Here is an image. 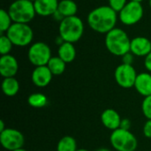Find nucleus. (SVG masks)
Listing matches in <instances>:
<instances>
[{
    "instance_id": "nucleus-1",
    "label": "nucleus",
    "mask_w": 151,
    "mask_h": 151,
    "mask_svg": "<svg viewBox=\"0 0 151 151\" xmlns=\"http://www.w3.org/2000/svg\"><path fill=\"white\" fill-rule=\"evenodd\" d=\"M119 13L109 5H101L89 12L87 17L88 27L95 32L107 34L116 27Z\"/></svg>"
},
{
    "instance_id": "nucleus-2",
    "label": "nucleus",
    "mask_w": 151,
    "mask_h": 151,
    "mask_svg": "<svg viewBox=\"0 0 151 151\" xmlns=\"http://www.w3.org/2000/svg\"><path fill=\"white\" fill-rule=\"evenodd\" d=\"M104 43L111 54L122 57L130 51L131 39L126 31L119 27H115L105 35Z\"/></svg>"
},
{
    "instance_id": "nucleus-3",
    "label": "nucleus",
    "mask_w": 151,
    "mask_h": 151,
    "mask_svg": "<svg viewBox=\"0 0 151 151\" xmlns=\"http://www.w3.org/2000/svg\"><path fill=\"white\" fill-rule=\"evenodd\" d=\"M84 29L83 20L80 17L77 15L67 17L59 22L58 35L65 42L75 43L82 37Z\"/></svg>"
},
{
    "instance_id": "nucleus-4",
    "label": "nucleus",
    "mask_w": 151,
    "mask_h": 151,
    "mask_svg": "<svg viewBox=\"0 0 151 151\" xmlns=\"http://www.w3.org/2000/svg\"><path fill=\"white\" fill-rule=\"evenodd\" d=\"M7 11L13 23L28 24L36 15L34 2L30 0H14Z\"/></svg>"
},
{
    "instance_id": "nucleus-5",
    "label": "nucleus",
    "mask_w": 151,
    "mask_h": 151,
    "mask_svg": "<svg viewBox=\"0 0 151 151\" xmlns=\"http://www.w3.org/2000/svg\"><path fill=\"white\" fill-rule=\"evenodd\" d=\"M12 44L17 47H26L32 43L34 31L28 24L12 23L5 33Z\"/></svg>"
},
{
    "instance_id": "nucleus-6",
    "label": "nucleus",
    "mask_w": 151,
    "mask_h": 151,
    "mask_svg": "<svg viewBox=\"0 0 151 151\" xmlns=\"http://www.w3.org/2000/svg\"><path fill=\"white\" fill-rule=\"evenodd\" d=\"M110 142L117 151H134L138 146L136 137L129 130L118 128L112 131Z\"/></svg>"
},
{
    "instance_id": "nucleus-7",
    "label": "nucleus",
    "mask_w": 151,
    "mask_h": 151,
    "mask_svg": "<svg viewBox=\"0 0 151 151\" xmlns=\"http://www.w3.org/2000/svg\"><path fill=\"white\" fill-rule=\"evenodd\" d=\"M29 62L35 66L47 65L52 58L50 46L43 42H35L32 43L27 51Z\"/></svg>"
},
{
    "instance_id": "nucleus-8",
    "label": "nucleus",
    "mask_w": 151,
    "mask_h": 151,
    "mask_svg": "<svg viewBox=\"0 0 151 151\" xmlns=\"http://www.w3.org/2000/svg\"><path fill=\"white\" fill-rule=\"evenodd\" d=\"M144 9L142 3L128 1L124 8L119 12V19L126 26H133L142 20Z\"/></svg>"
},
{
    "instance_id": "nucleus-9",
    "label": "nucleus",
    "mask_w": 151,
    "mask_h": 151,
    "mask_svg": "<svg viewBox=\"0 0 151 151\" xmlns=\"http://www.w3.org/2000/svg\"><path fill=\"white\" fill-rule=\"evenodd\" d=\"M137 73L132 65L121 64L117 66L114 77L119 86L123 88H130L134 87V83L137 78Z\"/></svg>"
},
{
    "instance_id": "nucleus-10",
    "label": "nucleus",
    "mask_w": 151,
    "mask_h": 151,
    "mask_svg": "<svg viewBox=\"0 0 151 151\" xmlns=\"http://www.w3.org/2000/svg\"><path fill=\"white\" fill-rule=\"evenodd\" d=\"M0 142L4 149L12 151L23 147L25 143V138L19 130L13 128H5L0 133Z\"/></svg>"
},
{
    "instance_id": "nucleus-11",
    "label": "nucleus",
    "mask_w": 151,
    "mask_h": 151,
    "mask_svg": "<svg viewBox=\"0 0 151 151\" xmlns=\"http://www.w3.org/2000/svg\"><path fill=\"white\" fill-rule=\"evenodd\" d=\"M19 70V63L11 54L3 55L0 58V74L4 78L14 77Z\"/></svg>"
},
{
    "instance_id": "nucleus-12",
    "label": "nucleus",
    "mask_w": 151,
    "mask_h": 151,
    "mask_svg": "<svg viewBox=\"0 0 151 151\" xmlns=\"http://www.w3.org/2000/svg\"><path fill=\"white\" fill-rule=\"evenodd\" d=\"M53 74L49 69L47 65L42 66H35V68L32 72L31 80L34 85L39 88H44L48 86L51 80Z\"/></svg>"
},
{
    "instance_id": "nucleus-13",
    "label": "nucleus",
    "mask_w": 151,
    "mask_h": 151,
    "mask_svg": "<svg viewBox=\"0 0 151 151\" xmlns=\"http://www.w3.org/2000/svg\"><path fill=\"white\" fill-rule=\"evenodd\" d=\"M130 51L136 57H146L151 51V41L145 36L131 39Z\"/></svg>"
},
{
    "instance_id": "nucleus-14",
    "label": "nucleus",
    "mask_w": 151,
    "mask_h": 151,
    "mask_svg": "<svg viewBox=\"0 0 151 151\" xmlns=\"http://www.w3.org/2000/svg\"><path fill=\"white\" fill-rule=\"evenodd\" d=\"M58 0H35L34 2L36 15L41 17L52 16L58 8Z\"/></svg>"
},
{
    "instance_id": "nucleus-15",
    "label": "nucleus",
    "mask_w": 151,
    "mask_h": 151,
    "mask_svg": "<svg viewBox=\"0 0 151 151\" xmlns=\"http://www.w3.org/2000/svg\"><path fill=\"white\" fill-rule=\"evenodd\" d=\"M121 120L119 114L113 109H106L101 115V121L103 125L112 131L120 127Z\"/></svg>"
},
{
    "instance_id": "nucleus-16",
    "label": "nucleus",
    "mask_w": 151,
    "mask_h": 151,
    "mask_svg": "<svg viewBox=\"0 0 151 151\" xmlns=\"http://www.w3.org/2000/svg\"><path fill=\"white\" fill-rule=\"evenodd\" d=\"M134 88L136 91L144 97L151 96V74L149 73H142L137 75Z\"/></svg>"
},
{
    "instance_id": "nucleus-17",
    "label": "nucleus",
    "mask_w": 151,
    "mask_h": 151,
    "mask_svg": "<svg viewBox=\"0 0 151 151\" xmlns=\"http://www.w3.org/2000/svg\"><path fill=\"white\" fill-rule=\"evenodd\" d=\"M58 57L66 64L72 63L76 58V49L73 43L64 42L60 46H58Z\"/></svg>"
},
{
    "instance_id": "nucleus-18",
    "label": "nucleus",
    "mask_w": 151,
    "mask_h": 151,
    "mask_svg": "<svg viewBox=\"0 0 151 151\" xmlns=\"http://www.w3.org/2000/svg\"><path fill=\"white\" fill-rule=\"evenodd\" d=\"M58 11L64 18L76 16L78 12V5L73 0H60Z\"/></svg>"
},
{
    "instance_id": "nucleus-19",
    "label": "nucleus",
    "mask_w": 151,
    "mask_h": 151,
    "mask_svg": "<svg viewBox=\"0 0 151 151\" xmlns=\"http://www.w3.org/2000/svg\"><path fill=\"white\" fill-rule=\"evenodd\" d=\"M2 90L6 96H14L19 90V83L14 77L4 78L2 81Z\"/></svg>"
},
{
    "instance_id": "nucleus-20",
    "label": "nucleus",
    "mask_w": 151,
    "mask_h": 151,
    "mask_svg": "<svg viewBox=\"0 0 151 151\" xmlns=\"http://www.w3.org/2000/svg\"><path fill=\"white\" fill-rule=\"evenodd\" d=\"M47 66L49 67L53 75H61L65 71L66 63L62 60L58 56L52 57L47 64Z\"/></svg>"
},
{
    "instance_id": "nucleus-21",
    "label": "nucleus",
    "mask_w": 151,
    "mask_h": 151,
    "mask_svg": "<svg viewBox=\"0 0 151 151\" xmlns=\"http://www.w3.org/2000/svg\"><path fill=\"white\" fill-rule=\"evenodd\" d=\"M77 150L75 139L69 135L62 137L57 145V151H76Z\"/></svg>"
},
{
    "instance_id": "nucleus-22",
    "label": "nucleus",
    "mask_w": 151,
    "mask_h": 151,
    "mask_svg": "<svg viewBox=\"0 0 151 151\" xmlns=\"http://www.w3.org/2000/svg\"><path fill=\"white\" fill-rule=\"evenodd\" d=\"M27 103L31 107L42 108L48 104V98L42 93H33L28 96Z\"/></svg>"
},
{
    "instance_id": "nucleus-23",
    "label": "nucleus",
    "mask_w": 151,
    "mask_h": 151,
    "mask_svg": "<svg viewBox=\"0 0 151 151\" xmlns=\"http://www.w3.org/2000/svg\"><path fill=\"white\" fill-rule=\"evenodd\" d=\"M13 21L8 12V11L4 9L0 10V33L1 35H4L7 32V30L10 28V27L12 25Z\"/></svg>"
},
{
    "instance_id": "nucleus-24",
    "label": "nucleus",
    "mask_w": 151,
    "mask_h": 151,
    "mask_svg": "<svg viewBox=\"0 0 151 151\" xmlns=\"http://www.w3.org/2000/svg\"><path fill=\"white\" fill-rule=\"evenodd\" d=\"M12 42L11 40L7 37L5 34L0 35V54L1 56L3 55H7L10 54L12 49Z\"/></svg>"
},
{
    "instance_id": "nucleus-25",
    "label": "nucleus",
    "mask_w": 151,
    "mask_h": 151,
    "mask_svg": "<svg viewBox=\"0 0 151 151\" xmlns=\"http://www.w3.org/2000/svg\"><path fill=\"white\" fill-rule=\"evenodd\" d=\"M142 111L148 119H151V96L144 98L142 104Z\"/></svg>"
},
{
    "instance_id": "nucleus-26",
    "label": "nucleus",
    "mask_w": 151,
    "mask_h": 151,
    "mask_svg": "<svg viewBox=\"0 0 151 151\" xmlns=\"http://www.w3.org/2000/svg\"><path fill=\"white\" fill-rule=\"evenodd\" d=\"M109 6L116 11L118 13L124 8V6L127 4V0H108Z\"/></svg>"
},
{
    "instance_id": "nucleus-27",
    "label": "nucleus",
    "mask_w": 151,
    "mask_h": 151,
    "mask_svg": "<svg viewBox=\"0 0 151 151\" xmlns=\"http://www.w3.org/2000/svg\"><path fill=\"white\" fill-rule=\"evenodd\" d=\"M134 60V55L131 51H129V52L126 53L124 56H122V62H123L122 64L133 65Z\"/></svg>"
},
{
    "instance_id": "nucleus-28",
    "label": "nucleus",
    "mask_w": 151,
    "mask_h": 151,
    "mask_svg": "<svg viewBox=\"0 0 151 151\" xmlns=\"http://www.w3.org/2000/svg\"><path fill=\"white\" fill-rule=\"evenodd\" d=\"M143 134L145 137L151 139V119H148L143 127Z\"/></svg>"
},
{
    "instance_id": "nucleus-29",
    "label": "nucleus",
    "mask_w": 151,
    "mask_h": 151,
    "mask_svg": "<svg viewBox=\"0 0 151 151\" xmlns=\"http://www.w3.org/2000/svg\"><path fill=\"white\" fill-rule=\"evenodd\" d=\"M144 66L145 68L151 73V51L145 57L144 59Z\"/></svg>"
},
{
    "instance_id": "nucleus-30",
    "label": "nucleus",
    "mask_w": 151,
    "mask_h": 151,
    "mask_svg": "<svg viewBox=\"0 0 151 151\" xmlns=\"http://www.w3.org/2000/svg\"><path fill=\"white\" fill-rule=\"evenodd\" d=\"M131 127V122L129 119H124L121 120V123H120V127L119 128H122V129H125V130H129Z\"/></svg>"
},
{
    "instance_id": "nucleus-31",
    "label": "nucleus",
    "mask_w": 151,
    "mask_h": 151,
    "mask_svg": "<svg viewBox=\"0 0 151 151\" xmlns=\"http://www.w3.org/2000/svg\"><path fill=\"white\" fill-rule=\"evenodd\" d=\"M52 18L56 20V21H59V22H61L65 18L63 17V15L58 12V11H57L53 15H52Z\"/></svg>"
},
{
    "instance_id": "nucleus-32",
    "label": "nucleus",
    "mask_w": 151,
    "mask_h": 151,
    "mask_svg": "<svg viewBox=\"0 0 151 151\" xmlns=\"http://www.w3.org/2000/svg\"><path fill=\"white\" fill-rule=\"evenodd\" d=\"M4 129H5V127H4V122L3 120H0V133L3 132Z\"/></svg>"
},
{
    "instance_id": "nucleus-33",
    "label": "nucleus",
    "mask_w": 151,
    "mask_h": 151,
    "mask_svg": "<svg viewBox=\"0 0 151 151\" xmlns=\"http://www.w3.org/2000/svg\"><path fill=\"white\" fill-rule=\"evenodd\" d=\"M96 151H111V150H108V149H106V148H102V149L97 150Z\"/></svg>"
},
{
    "instance_id": "nucleus-34",
    "label": "nucleus",
    "mask_w": 151,
    "mask_h": 151,
    "mask_svg": "<svg viewBox=\"0 0 151 151\" xmlns=\"http://www.w3.org/2000/svg\"><path fill=\"white\" fill-rule=\"evenodd\" d=\"M12 151H27V150H24L23 148H20V149H18V150H12Z\"/></svg>"
},
{
    "instance_id": "nucleus-35",
    "label": "nucleus",
    "mask_w": 151,
    "mask_h": 151,
    "mask_svg": "<svg viewBox=\"0 0 151 151\" xmlns=\"http://www.w3.org/2000/svg\"><path fill=\"white\" fill-rule=\"evenodd\" d=\"M129 1H133V2H137V3H142L143 0H129Z\"/></svg>"
},
{
    "instance_id": "nucleus-36",
    "label": "nucleus",
    "mask_w": 151,
    "mask_h": 151,
    "mask_svg": "<svg viewBox=\"0 0 151 151\" xmlns=\"http://www.w3.org/2000/svg\"><path fill=\"white\" fill-rule=\"evenodd\" d=\"M76 151H88V150H85V149H78Z\"/></svg>"
},
{
    "instance_id": "nucleus-37",
    "label": "nucleus",
    "mask_w": 151,
    "mask_h": 151,
    "mask_svg": "<svg viewBox=\"0 0 151 151\" xmlns=\"http://www.w3.org/2000/svg\"><path fill=\"white\" fill-rule=\"evenodd\" d=\"M149 4H150V9H151V0L149 1Z\"/></svg>"
},
{
    "instance_id": "nucleus-38",
    "label": "nucleus",
    "mask_w": 151,
    "mask_h": 151,
    "mask_svg": "<svg viewBox=\"0 0 151 151\" xmlns=\"http://www.w3.org/2000/svg\"><path fill=\"white\" fill-rule=\"evenodd\" d=\"M30 1H32V2H35V0H30Z\"/></svg>"
}]
</instances>
